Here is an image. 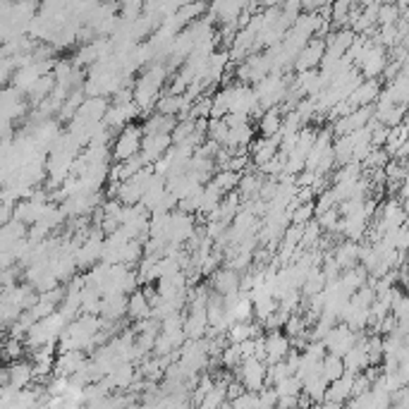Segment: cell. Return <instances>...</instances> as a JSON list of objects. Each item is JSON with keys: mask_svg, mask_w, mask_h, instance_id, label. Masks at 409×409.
Returning <instances> with one entry per match:
<instances>
[{"mask_svg": "<svg viewBox=\"0 0 409 409\" xmlns=\"http://www.w3.org/2000/svg\"><path fill=\"white\" fill-rule=\"evenodd\" d=\"M168 67L165 65H147L139 74V79H134L132 86V101L137 103L139 112H149L153 110L156 101L160 99V89L165 86V79H168Z\"/></svg>", "mask_w": 409, "mask_h": 409, "instance_id": "obj_1", "label": "cell"}, {"mask_svg": "<svg viewBox=\"0 0 409 409\" xmlns=\"http://www.w3.org/2000/svg\"><path fill=\"white\" fill-rule=\"evenodd\" d=\"M67 319L60 314V311H56V314L46 316V319L36 321L34 326L29 328V333H26L24 337V347L26 349H36V347H43V344H56L60 340L65 326H67Z\"/></svg>", "mask_w": 409, "mask_h": 409, "instance_id": "obj_2", "label": "cell"}, {"mask_svg": "<svg viewBox=\"0 0 409 409\" xmlns=\"http://www.w3.org/2000/svg\"><path fill=\"white\" fill-rule=\"evenodd\" d=\"M287 86H290L287 74H268L266 79H261L254 86L258 108L263 112L271 110V108H278L285 101V96H287Z\"/></svg>", "mask_w": 409, "mask_h": 409, "instance_id": "obj_3", "label": "cell"}, {"mask_svg": "<svg viewBox=\"0 0 409 409\" xmlns=\"http://www.w3.org/2000/svg\"><path fill=\"white\" fill-rule=\"evenodd\" d=\"M142 127L137 122H129L115 134L112 139V149H110V160L112 163H125V160L139 156V149H142Z\"/></svg>", "mask_w": 409, "mask_h": 409, "instance_id": "obj_4", "label": "cell"}, {"mask_svg": "<svg viewBox=\"0 0 409 409\" xmlns=\"http://www.w3.org/2000/svg\"><path fill=\"white\" fill-rule=\"evenodd\" d=\"M151 177H153V170H151V165H147V168H142L134 177H129V180L117 185L115 199L122 203V206H134V203H139L144 197V192H147Z\"/></svg>", "mask_w": 409, "mask_h": 409, "instance_id": "obj_5", "label": "cell"}, {"mask_svg": "<svg viewBox=\"0 0 409 409\" xmlns=\"http://www.w3.org/2000/svg\"><path fill=\"white\" fill-rule=\"evenodd\" d=\"M357 337H359V333L349 331V328L342 326V323H335V326L326 333V337L321 340V344H323V349H326V354H333V357L342 359L344 354L357 344Z\"/></svg>", "mask_w": 409, "mask_h": 409, "instance_id": "obj_6", "label": "cell"}, {"mask_svg": "<svg viewBox=\"0 0 409 409\" xmlns=\"http://www.w3.org/2000/svg\"><path fill=\"white\" fill-rule=\"evenodd\" d=\"M235 376H237L235 381H240L247 392H258L266 385V364L258 362L254 357L242 359L235 369Z\"/></svg>", "mask_w": 409, "mask_h": 409, "instance_id": "obj_7", "label": "cell"}, {"mask_svg": "<svg viewBox=\"0 0 409 409\" xmlns=\"http://www.w3.org/2000/svg\"><path fill=\"white\" fill-rule=\"evenodd\" d=\"M385 65H387V51L383 46H378L376 41H371L369 46H366L364 56L359 58L357 69H359V74H362V79H378L381 74H383Z\"/></svg>", "mask_w": 409, "mask_h": 409, "instance_id": "obj_8", "label": "cell"}, {"mask_svg": "<svg viewBox=\"0 0 409 409\" xmlns=\"http://www.w3.org/2000/svg\"><path fill=\"white\" fill-rule=\"evenodd\" d=\"M101 247H103V235H101V230L94 228L82 240V244L74 249V263H77L79 271H84V268L89 271L101 261Z\"/></svg>", "mask_w": 409, "mask_h": 409, "instance_id": "obj_9", "label": "cell"}, {"mask_svg": "<svg viewBox=\"0 0 409 409\" xmlns=\"http://www.w3.org/2000/svg\"><path fill=\"white\" fill-rule=\"evenodd\" d=\"M290 349H292V342H290V337L285 335L283 331L266 333V335H263V364L273 366V364L285 362Z\"/></svg>", "mask_w": 409, "mask_h": 409, "instance_id": "obj_10", "label": "cell"}, {"mask_svg": "<svg viewBox=\"0 0 409 409\" xmlns=\"http://www.w3.org/2000/svg\"><path fill=\"white\" fill-rule=\"evenodd\" d=\"M381 91H383V82H381V79H364V82L347 96L344 103H347L349 112L357 110V108H369V106L376 103V99L381 96Z\"/></svg>", "mask_w": 409, "mask_h": 409, "instance_id": "obj_11", "label": "cell"}, {"mask_svg": "<svg viewBox=\"0 0 409 409\" xmlns=\"http://www.w3.org/2000/svg\"><path fill=\"white\" fill-rule=\"evenodd\" d=\"M197 235V220L187 213L172 211L170 213V230H168V244L182 247L185 242H190Z\"/></svg>", "mask_w": 409, "mask_h": 409, "instance_id": "obj_12", "label": "cell"}, {"mask_svg": "<svg viewBox=\"0 0 409 409\" xmlns=\"http://www.w3.org/2000/svg\"><path fill=\"white\" fill-rule=\"evenodd\" d=\"M172 147V139L170 134H151V137L142 139V149H139V156L147 165H153L163 158L165 153Z\"/></svg>", "mask_w": 409, "mask_h": 409, "instance_id": "obj_13", "label": "cell"}, {"mask_svg": "<svg viewBox=\"0 0 409 409\" xmlns=\"http://www.w3.org/2000/svg\"><path fill=\"white\" fill-rule=\"evenodd\" d=\"M323 53H326V43L323 39H311L304 48L299 51L297 60H294L292 69L294 72H309V69H319V65L323 60Z\"/></svg>", "mask_w": 409, "mask_h": 409, "instance_id": "obj_14", "label": "cell"}, {"mask_svg": "<svg viewBox=\"0 0 409 409\" xmlns=\"http://www.w3.org/2000/svg\"><path fill=\"white\" fill-rule=\"evenodd\" d=\"M86 362H89V357H86L84 352H77V349H72V352H60L56 357V364H53V374L62 376V378H72L74 374H79V371L84 369Z\"/></svg>", "mask_w": 409, "mask_h": 409, "instance_id": "obj_15", "label": "cell"}, {"mask_svg": "<svg viewBox=\"0 0 409 409\" xmlns=\"http://www.w3.org/2000/svg\"><path fill=\"white\" fill-rule=\"evenodd\" d=\"M352 385H354V374H344L337 381H333L331 385L326 387V395H323V402L328 405H344V402L352 400Z\"/></svg>", "mask_w": 409, "mask_h": 409, "instance_id": "obj_16", "label": "cell"}, {"mask_svg": "<svg viewBox=\"0 0 409 409\" xmlns=\"http://www.w3.org/2000/svg\"><path fill=\"white\" fill-rule=\"evenodd\" d=\"M101 203V192L99 194H77L62 201L60 211L62 215H89L99 208Z\"/></svg>", "mask_w": 409, "mask_h": 409, "instance_id": "obj_17", "label": "cell"}, {"mask_svg": "<svg viewBox=\"0 0 409 409\" xmlns=\"http://www.w3.org/2000/svg\"><path fill=\"white\" fill-rule=\"evenodd\" d=\"M278 144H280L278 134L273 139L256 137L254 142L249 144V149H247V151H249V160L256 165V168H261L263 163H268V160L278 156Z\"/></svg>", "mask_w": 409, "mask_h": 409, "instance_id": "obj_18", "label": "cell"}, {"mask_svg": "<svg viewBox=\"0 0 409 409\" xmlns=\"http://www.w3.org/2000/svg\"><path fill=\"white\" fill-rule=\"evenodd\" d=\"M122 316H127V294H106V297H101L99 319L108 323H120Z\"/></svg>", "mask_w": 409, "mask_h": 409, "instance_id": "obj_19", "label": "cell"}, {"mask_svg": "<svg viewBox=\"0 0 409 409\" xmlns=\"http://www.w3.org/2000/svg\"><path fill=\"white\" fill-rule=\"evenodd\" d=\"M8 385L15 390H24V387L34 385V366L29 359H19L8 366Z\"/></svg>", "mask_w": 409, "mask_h": 409, "instance_id": "obj_20", "label": "cell"}, {"mask_svg": "<svg viewBox=\"0 0 409 409\" xmlns=\"http://www.w3.org/2000/svg\"><path fill=\"white\" fill-rule=\"evenodd\" d=\"M108 106H110L108 99H84L77 115H74L72 120H79V122H84V125H99V122H103Z\"/></svg>", "mask_w": 409, "mask_h": 409, "instance_id": "obj_21", "label": "cell"}, {"mask_svg": "<svg viewBox=\"0 0 409 409\" xmlns=\"http://www.w3.org/2000/svg\"><path fill=\"white\" fill-rule=\"evenodd\" d=\"M208 331V319H206V309H194L185 316L182 323V333H185L187 340H203Z\"/></svg>", "mask_w": 409, "mask_h": 409, "instance_id": "obj_22", "label": "cell"}, {"mask_svg": "<svg viewBox=\"0 0 409 409\" xmlns=\"http://www.w3.org/2000/svg\"><path fill=\"white\" fill-rule=\"evenodd\" d=\"M331 256H333V261H335V266L340 268V273L352 271V268L359 266V244L344 240L342 244L335 247V251H333Z\"/></svg>", "mask_w": 409, "mask_h": 409, "instance_id": "obj_23", "label": "cell"}, {"mask_svg": "<svg viewBox=\"0 0 409 409\" xmlns=\"http://www.w3.org/2000/svg\"><path fill=\"white\" fill-rule=\"evenodd\" d=\"M213 292L225 297V294L240 292V273L233 268H220L213 273Z\"/></svg>", "mask_w": 409, "mask_h": 409, "instance_id": "obj_24", "label": "cell"}, {"mask_svg": "<svg viewBox=\"0 0 409 409\" xmlns=\"http://www.w3.org/2000/svg\"><path fill=\"white\" fill-rule=\"evenodd\" d=\"M127 319H132L134 323L151 319V304L142 290H134L132 294H127Z\"/></svg>", "mask_w": 409, "mask_h": 409, "instance_id": "obj_25", "label": "cell"}, {"mask_svg": "<svg viewBox=\"0 0 409 409\" xmlns=\"http://www.w3.org/2000/svg\"><path fill=\"white\" fill-rule=\"evenodd\" d=\"M175 125H177L175 117H165V115H158V112H149L147 120H144V125H139V127H142L144 137H151V134H172Z\"/></svg>", "mask_w": 409, "mask_h": 409, "instance_id": "obj_26", "label": "cell"}, {"mask_svg": "<svg viewBox=\"0 0 409 409\" xmlns=\"http://www.w3.org/2000/svg\"><path fill=\"white\" fill-rule=\"evenodd\" d=\"M256 335H261V328L256 323H233V326L225 331V340L228 344H242L247 340H254Z\"/></svg>", "mask_w": 409, "mask_h": 409, "instance_id": "obj_27", "label": "cell"}, {"mask_svg": "<svg viewBox=\"0 0 409 409\" xmlns=\"http://www.w3.org/2000/svg\"><path fill=\"white\" fill-rule=\"evenodd\" d=\"M280 125H283V112H280V108H271V110H266L258 117L254 129H258V134L263 139H273L280 132Z\"/></svg>", "mask_w": 409, "mask_h": 409, "instance_id": "obj_28", "label": "cell"}, {"mask_svg": "<svg viewBox=\"0 0 409 409\" xmlns=\"http://www.w3.org/2000/svg\"><path fill=\"white\" fill-rule=\"evenodd\" d=\"M326 276H323V271H321V266H316V268H311L309 271V276H306V280L301 283V287H299V294H304V297H316L319 292H323V287H326Z\"/></svg>", "mask_w": 409, "mask_h": 409, "instance_id": "obj_29", "label": "cell"}, {"mask_svg": "<svg viewBox=\"0 0 409 409\" xmlns=\"http://www.w3.org/2000/svg\"><path fill=\"white\" fill-rule=\"evenodd\" d=\"M53 89H56V79H53V74H46V77H41L39 82H36L29 91H26V99H29L34 106H39L53 94Z\"/></svg>", "mask_w": 409, "mask_h": 409, "instance_id": "obj_30", "label": "cell"}, {"mask_svg": "<svg viewBox=\"0 0 409 409\" xmlns=\"http://www.w3.org/2000/svg\"><path fill=\"white\" fill-rule=\"evenodd\" d=\"M220 199H223V194H220L211 182H206L201 190V203H199V215H203V218H208L215 208H218Z\"/></svg>", "mask_w": 409, "mask_h": 409, "instance_id": "obj_31", "label": "cell"}, {"mask_svg": "<svg viewBox=\"0 0 409 409\" xmlns=\"http://www.w3.org/2000/svg\"><path fill=\"white\" fill-rule=\"evenodd\" d=\"M240 172H230V170H218L215 175L211 177V185L218 190L220 194H233L237 190V185H240Z\"/></svg>", "mask_w": 409, "mask_h": 409, "instance_id": "obj_32", "label": "cell"}, {"mask_svg": "<svg viewBox=\"0 0 409 409\" xmlns=\"http://www.w3.org/2000/svg\"><path fill=\"white\" fill-rule=\"evenodd\" d=\"M342 374H344L342 359L340 357H333V354H326V357H323V362H321V376H323V381L331 385L333 381H337Z\"/></svg>", "mask_w": 409, "mask_h": 409, "instance_id": "obj_33", "label": "cell"}, {"mask_svg": "<svg viewBox=\"0 0 409 409\" xmlns=\"http://www.w3.org/2000/svg\"><path fill=\"white\" fill-rule=\"evenodd\" d=\"M26 347H24V340H15V337H8V340L3 342V347H0V362H19L22 357H24Z\"/></svg>", "mask_w": 409, "mask_h": 409, "instance_id": "obj_34", "label": "cell"}, {"mask_svg": "<svg viewBox=\"0 0 409 409\" xmlns=\"http://www.w3.org/2000/svg\"><path fill=\"white\" fill-rule=\"evenodd\" d=\"M387 160H390V156H387L385 149H371V153L366 156V158L362 160V170H383L387 165Z\"/></svg>", "mask_w": 409, "mask_h": 409, "instance_id": "obj_35", "label": "cell"}, {"mask_svg": "<svg viewBox=\"0 0 409 409\" xmlns=\"http://www.w3.org/2000/svg\"><path fill=\"white\" fill-rule=\"evenodd\" d=\"M400 10H397L395 3H381L378 15H376V24L378 26H395L397 19H400Z\"/></svg>", "mask_w": 409, "mask_h": 409, "instance_id": "obj_36", "label": "cell"}, {"mask_svg": "<svg viewBox=\"0 0 409 409\" xmlns=\"http://www.w3.org/2000/svg\"><path fill=\"white\" fill-rule=\"evenodd\" d=\"M228 139V125L223 120H208L206 125V142H213L215 147H223Z\"/></svg>", "mask_w": 409, "mask_h": 409, "instance_id": "obj_37", "label": "cell"}, {"mask_svg": "<svg viewBox=\"0 0 409 409\" xmlns=\"http://www.w3.org/2000/svg\"><path fill=\"white\" fill-rule=\"evenodd\" d=\"M314 220V203H299L290 211V225H306Z\"/></svg>", "mask_w": 409, "mask_h": 409, "instance_id": "obj_38", "label": "cell"}, {"mask_svg": "<svg viewBox=\"0 0 409 409\" xmlns=\"http://www.w3.org/2000/svg\"><path fill=\"white\" fill-rule=\"evenodd\" d=\"M273 390H276L278 397H297L301 392V383L294 378V376H290V378L280 381L278 385H273Z\"/></svg>", "mask_w": 409, "mask_h": 409, "instance_id": "obj_39", "label": "cell"}, {"mask_svg": "<svg viewBox=\"0 0 409 409\" xmlns=\"http://www.w3.org/2000/svg\"><path fill=\"white\" fill-rule=\"evenodd\" d=\"M362 165L359 163H344V165H340V170H337V175L333 177V185H337V182H347V180H359L362 177Z\"/></svg>", "mask_w": 409, "mask_h": 409, "instance_id": "obj_40", "label": "cell"}, {"mask_svg": "<svg viewBox=\"0 0 409 409\" xmlns=\"http://www.w3.org/2000/svg\"><path fill=\"white\" fill-rule=\"evenodd\" d=\"M218 362L223 364L225 369L235 371V369H237V364L242 362V357H240V347H237V344H225L223 352H220V357H218Z\"/></svg>", "mask_w": 409, "mask_h": 409, "instance_id": "obj_41", "label": "cell"}, {"mask_svg": "<svg viewBox=\"0 0 409 409\" xmlns=\"http://www.w3.org/2000/svg\"><path fill=\"white\" fill-rule=\"evenodd\" d=\"M337 220H340L337 208H331V211L316 215V225L321 228V233H323V230H326V233H335V230H337Z\"/></svg>", "mask_w": 409, "mask_h": 409, "instance_id": "obj_42", "label": "cell"}, {"mask_svg": "<svg viewBox=\"0 0 409 409\" xmlns=\"http://www.w3.org/2000/svg\"><path fill=\"white\" fill-rule=\"evenodd\" d=\"M256 400H258L256 409H276V405H278V395L271 385H263L261 390L256 392Z\"/></svg>", "mask_w": 409, "mask_h": 409, "instance_id": "obj_43", "label": "cell"}, {"mask_svg": "<svg viewBox=\"0 0 409 409\" xmlns=\"http://www.w3.org/2000/svg\"><path fill=\"white\" fill-rule=\"evenodd\" d=\"M256 407H258L256 392H247V390L230 402V409H256Z\"/></svg>", "mask_w": 409, "mask_h": 409, "instance_id": "obj_44", "label": "cell"}, {"mask_svg": "<svg viewBox=\"0 0 409 409\" xmlns=\"http://www.w3.org/2000/svg\"><path fill=\"white\" fill-rule=\"evenodd\" d=\"M5 340H8V333L0 331V347H3V342H5Z\"/></svg>", "mask_w": 409, "mask_h": 409, "instance_id": "obj_45", "label": "cell"}]
</instances>
